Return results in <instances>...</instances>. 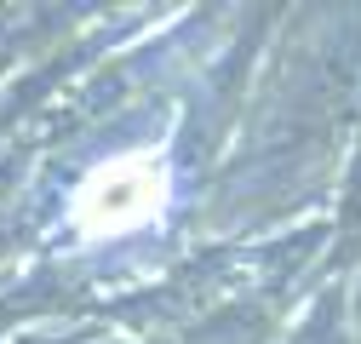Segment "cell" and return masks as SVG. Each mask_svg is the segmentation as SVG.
<instances>
[{
    "label": "cell",
    "instance_id": "6da1fadb",
    "mask_svg": "<svg viewBox=\"0 0 361 344\" xmlns=\"http://www.w3.org/2000/svg\"><path fill=\"white\" fill-rule=\"evenodd\" d=\"M166 207V166L155 155H126L98 166L92 178L75 190V230L80 235H121L149 224Z\"/></svg>",
    "mask_w": 361,
    "mask_h": 344
}]
</instances>
